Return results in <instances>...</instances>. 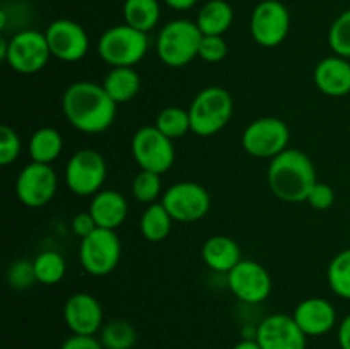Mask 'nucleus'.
Wrapping results in <instances>:
<instances>
[{"instance_id": "nucleus-34", "label": "nucleus", "mask_w": 350, "mask_h": 349, "mask_svg": "<svg viewBox=\"0 0 350 349\" xmlns=\"http://www.w3.org/2000/svg\"><path fill=\"white\" fill-rule=\"evenodd\" d=\"M7 279H9L10 286L16 287V289H26V287H31L34 283H38L33 262H27V260H16V262L9 267Z\"/></svg>"}, {"instance_id": "nucleus-8", "label": "nucleus", "mask_w": 350, "mask_h": 349, "mask_svg": "<svg viewBox=\"0 0 350 349\" xmlns=\"http://www.w3.org/2000/svg\"><path fill=\"white\" fill-rule=\"evenodd\" d=\"M132 156L140 170L164 174L174 164L176 151L173 140L164 135L156 125L140 127L130 142Z\"/></svg>"}, {"instance_id": "nucleus-12", "label": "nucleus", "mask_w": 350, "mask_h": 349, "mask_svg": "<svg viewBox=\"0 0 350 349\" xmlns=\"http://www.w3.org/2000/svg\"><path fill=\"white\" fill-rule=\"evenodd\" d=\"M250 31L255 43L263 48L279 47L291 31V14L279 0H263L253 9Z\"/></svg>"}, {"instance_id": "nucleus-23", "label": "nucleus", "mask_w": 350, "mask_h": 349, "mask_svg": "<svg viewBox=\"0 0 350 349\" xmlns=\"http://www.w3.org/2000/svg\"><path fill=\"white\" fill-rule=\"evenodd\" d=\"M101 86L116 105L129 103L139 94L140 75L133 67H111Z\"/></svg>"}, {"instance_id": "nucleus-11", "label": "nucleus", "mask_w": 350, "mask_h": 349, "mask_svg": "<svg viewBox=\"0 0 350 349\" xmlns=\"http://www.w3.org/2000/svg\"><path fill=\"white\" fill-rule=\"evenodd\" d=\"M173 221L195 222L211 211V194L197 181H178L171 185L161 198Z\"/></svg>"}, {"instance_id": "nucleus-38", "label": "nucleus", "mask_w": 350, "mask_h": 349, "mask_svg": "<svg viewBox=\"0 0 350 349\" xmlns=\"http://www.w3.org/2000/svg\"><path fill=\"white\" fill-rule=\"evenodd\" d=\"M60 349H105L101 341L96 339L94 335H77L72 334L64 341Z\"/></svg>"}, {"instance_id": "nucleus-14", "label": "nucleus", "mask_w": 350, "mask_h": 349, "mask_svg": "<svg viewBox=\"0 0 350 349\" xmlns=\"http://www.w3.org/2000/svg\"><path fill=\"white\" fill-rule=\"evenodd\" d=\"M228 286L239 301L256 305L272 293V277L262 263L246 259L228 272Z\"/></svg>"}, {"instance_id": "nucleus-15", "label": "nucleus", "mask_w": 350, "mask_h": 349, "mask_svg": "<svg viewBox=\"0 0 350 349\" xmlns=\"http://www.w3.org/2000/svg\"><path fill=\"white\" fill-rule=\"evenodd\" d=\"M48 47H50L51 57L58 58L60 62H79L88 55L89 41L88 33L79 23L70 19H57L48 24L46 31Z\"/></svg>"}, {"instance_id": "nucleus-10", "label": "nucleus", "mask_w": 350, "mask_h": 349, "mask_svg": "<svg viewBox=\"0 0 350 349\" xmlns=\"http://www.w3.org/2000/svg\"><path fill=\"white\" fill-rule=\"evenodd\" d=\"M108 174L106 161L98 151L81 149L72 154L65 166V181L72 194L89 197L103 188Z\"/></svg>"}, {"instance_id": "nucleus-21", "label": "nucleus", "mask_w": 350, "mask_h": 349, "mask_svg": "<svg viewBox=\"0 0 350 349\" xmlns=\"http://www.w3.org/2000/svg\"><path fill=\"white\" fill-rule=\"evenodd\" d=\"M202 260L208 269L228 274L241 262V248L231 236H211L202 246Z\"/></svg>"}, {"instance_id": "nucleus-3", "label": "nucleus", "mask_w": 350, "mask_h": 349, "mask_svg": "<svg viewBox=\"0 0 350 349\" xmlns=\"http://www.w3.org/2000/svg\"><path fill=\"white\" fill-rule=\"evenodd\" d=\"M234 103L229 91L219 86H208L197 92L188 108L191 133L198 137H212L221 132L231 120Z\"/></svg>"}, {"instance_id": "nucleus-31", "label": "nucleus", "mask_w": 350, "mask_h": 349, "mask_svg": "<svg viewBox=\"0 0 350 349\" xmlns=\"http://www.w3.org/2000/svg\"><path fill=\"white\" fill-rule=\"evenodd\" d=\"M163 192V180L159 173L140 170L132 181V194L142 204H154Z\"/></svg>"}, {"instance_id": "nucleus-22", "label": "nucleus", "mask_w": 350, "mask_h": 349, "mask_svg": "<svg viewBox=\"0 0 350 349\" xmlns=\"http://www.w3.org/2000/svg\"><path fill=\"white\" fill-rule=\"evenodd\" d=\"M234 21L232 7L226 0H208L197 16V26L204 36H222Z\"/></svg>"}, {"instance_id": "nucleus-9", "label": "nucleus", "mask_w": 350, "mask_h": 349, "mask_svg": "<svg viewBox=\"0 0 350 349\" xmlns=\"http://www.w3.org/2000/svg\"><path fill=\"white\" fill-rule=\"evenodd\" d=\"M122 259V242L115 229L98 228L88 238L81 240L79 260L82 269L94 277L111 274Z\"/></svg>"}, {"instance_id": "nucleus-27", "label": "nucleus", "mask_w": 350, "mask_h": 349, "mask_svg": "<svg viewBox=\"0 0 350 349\" xmlns=\"http://www.w3.org/2000/svg\"><path fill=\"white\" fill-rule=\"evenodd\" d=\"M33 266L36 281L41 284H46V286L58 284L67 272L65 259L55 250H44V252L38 253L36 259L33 260Z\"/></svg>"}, {"instance_id": "nucleus-26", "label": "nucleus", "mask_w": 350, "mask_h": 349, "mask_svg": "<svg viewBox=\"0 0 350 349\" xmlns=\"http://www.w3.org/2000/svg\"><path fill=\"white\" fill-rule=\"evenodd\" d=\"M171 226H173V218L166 211L163 202L147 205L140 218V233L147 242L159 243L166 240L171 233Z\"/></svg>"}, {"instance_id": "nucleus-20", "label": "nucleus", "mask_w": 350, "mask_h": 349, "mask_svg": "<svg viewBox=\"0 0 350 349\" xmlns=\"http://www.w3.org/2000/svg\"><path fill=\"white\" fill-rule=\"evenodd\" d=\"M89 212L94 218L98 228L116 229L123 224L129 214V202L123 194L116 190H99L92 195Z\"/></svg>"}, {"instance_id": "nucleus-39", "label": "nucleus", "mask_w": 350, "mask_h": 349, "mask_svg": "<svg viewBox=\"0 0 350 349\" xmlns=\"http://www.w3.org/2000/svg\"><path fill=\"white\" fill-rule=\"evenodd\" d=\"M337 337L340 349H350V313L338 325Z\"/></svg>"}, {"instance_id": "nucleus-30", "label": "nucleus", "mask_w": 350, "mask_h": 349, "mask_svg": "<svg viewBox=\"0 0 350 349\" xmlns=\"http://www.w3.org/2000/svg\"><path fill=\"white\" fill-rule=\"evenodd\" d=\"M156 127L164 133V135L170 137L171 140L181 139V137L187 135L188 132H191L188 109L178 108V106H167V108L161 109V112L157 113Z\"/></svg>"}, {"instance_id": "nucleus-28", "label": "nucleus", "mask_w": 350, "mask_h": 349, "mask_svg": "<svg viewBox=\"0 0 350 349\" xmlns=\"http://www.w3.org/2000/svg\"><path fill=\"white\" fill-rule=\"evenodd\" d=\"M99 341L105 349H132L137 344V331L130 322L115 318L103 325Z\"/></svg>"}, {"instance_id": "nucleus-25", "label": "nucleus", "mask_w": 350, "mask_h": 349, "mask_svg": "<svg viewBox=\"0 0 350 349\" xmlns=\"http://www.w3.org/2000/svg\"><path fill=\"white\" fill-rule=\"evenodd\" d=\"M123 19L125 24L149 33L161 19L159 0H125L123 2Z\"/></svg>"}, {"instance_id": "nucleus-32", "label": "nucleus", "mask_w": 350, "mask_h": 349, "mask_svg": "<svg viewBox=\"0 0 350 349\" xmlns=\"http://www.w3.org/2000/svg\"><path fill=\"white\" fill-rule=\"evenodd\" d=\"M328 44L335 55L350 60V9L342 12L332 23L328 31Z\"/></svg>"}, {"instance_id": "nucleus-17", "label": "nucleus", "mask_w": 350, "mask_h": 349, "mask_svg": "<svg viewBox=\"0 0 350 349\" xmlns=\"http://www.w3.org/2000/svg\"><path fill=\"white\" fill-rule=\"evenodd\" d=\"M64 322L72 334L96 335L103 328L101 303L89 293H75L64 305Z\"/></svg>"}, {"instance_id": "nucleus-40", "label": "nucleus", "mask_w": 350, "mask_h": 349, "mask_svg": "<svg viewBox=\"0 0 350 349\" xmlns=\"http://www.w3.org/2000/svg\"><path fill=\"white\" fill-rule=\"evenodd\" d=\"M170 9L173 10H188L198 2V0H163Z\"/></svg>"}, {"instance_id": "nucleus-18", "label": "nucleus", "mask_w": 350, "mask_h": 349, "mask_svg": "<svg viewBox=\"0 0 350 349\" xmlns=\"http://www.w3.org/2000/svg\"><path fill=\"white\" fill-rule=\"evenodd\" d=\"M293 318L308 337H318L328 334L335 327L337 311L330 301L314 296L297 303L293 311Z\"/></svg>"}, {"instance_id": "nucleus-24", "label": "nucleus", "mask_w": 350, "mask_h": 349, "mask_svg": "<svg viewBox=\"0 0 350 349\" xmlns=\"http://www.w3.org/2000/svg\"><path fill=\"white\" fill-rule=\"evenodd\" d=\"M27 149H29L31 161L51 164L64 151V137L53 127H41L33 132Z\"/></svg>"}, {"instance_id": "nucleus-41", "label": "nucleus", "mask_w": 350, "mask_h": 349, "mask_svg": "<svg viewBox=\"0 0 350 349\" xmlns=\"http://www.w3.org/2000/svg\"><path fill=\"white\" fill-rule=\"evenodd\" d=\"M232 349H262V348H260V344L256 339L245 337V339H241V341H239Z\"/></svg>"}, {"instance_id": "nucleus-33", "label": "nucleus", "mask_w": 350, "mask_h": 349, "mask_svg": "<svg viewBox=\"0 0 350 349\" xmlns=\"http://www.w3.org/2000/svg\"><path fill=\"white\" fill-rule=\"evenodd\" d=\"M23 142H21L19 133L10 127H0V164L9 166L19 157Z\"/></svg>"}, {"instance_id": "nucleus-1", "label": "nucleus", "mask_w": 350, "mask_h": 349, "mask_svg": "<svg viewBox=\"0 0 350 349\" xmlns=\"http://www.w3.org/2000/svg\"><path fill=\"white\" fill-rule=\"evenodd\" d=\"M62 112L75 130L88 135L103 133L116 116V103L105 88L91 81H77L62 94Z\"/></svg>"}, {"instance_id": "nucleus-16", "label": "nucleus", "mask_w": 350, "mask_h": 349, "mask_svg": "<svg viewBox=\"0 0 350 349\" xmlns=\"http://www.w3.org/2000/svg\"><path fill=\"white\" fill-rule=\"evenodd\" d=\"M306 337L293 315L273 313L260 322L255 339L262 349H306Z\"/></svg>"}, {"instance_id": "nucleus-6", "label": "nucleus", "mask_w": 350, "mask_h": 349, "mask_svg": "<svg viewBox=\"0 0 350 349\" xmlns=\"http://www.w3.org/2000/svg\"><path fill=\"white\" fill-rule=\"evenodd\" d=\"M149 50L147 33L129 24H118L99 36L98 53L111 67H133L146 57Z\"/></svg>"}, {"instance_id": "nucleus-37", "label": "nucleus", "mask_w": 350, "mask_h": 349, "mask_svg": "<svg viewBox=\"0 0 350 349\" xmlns=\"http://www.w3.org/2000/svg\"><path fill=\"white\" fill-rule=\"evenodd\" d=\"M96 229H98V224H96L94 218H92L89 211L79 212V214H75L74 219H72V231H74V235L79 236L81 240L88 238V236L92 235Z\"/></svg>"}, {"instance_id": "nucleus-35", "label": "nucleus", "mask_w": 350, "mask_h": 349, "mask_svg": "<svg viewBox=\"0 0 350 349\" xmlns=\"http://www.w3.org/2000/svg\"><path fill=\"white\" fill-rule=\"evenodd\" d=\"M228 55V43L222 36H204L198 48V57L207 64H217Z\"/></svg>"}, {"instance_id": "nucleus-5", "label": "nucleus", "mask_w": 350, "mask_h": 349, "mask_svg": "<svg viewBox=\"0 0 350 349\" xmlns=\"http://www.w3.org/2000/svg\"><path fill=\"white\" fill-rule=\"evenodd\" d=\"M0 58L19 74H36L51 58L50 47L44 33L24 29L12 38L0 41Z\"/></svg>"}, {"instance_id": "nucleus-4", "label": "nucleus", "mask_w": 350, "mask_h": 349, "mask_svg": "<svg viewBox=\"0 0 350 349\" xmlns=\"http://www.w3.org/2000/svg\"><path fill=\"white\" fill-rule=\"evenodd\" d=\"M202 38L204 34L193 21H170L157 34L156 53L159 60L167 67H185L198 57Z\"/></svg>"}, {"instance_id": "nucleus-36", "label": "nucleus", "mask_w": 350, "mask_h": 349, "mask_svg": "<svg viewBox=\"0 0 350 349\" xmlns=\"http://www.w3.org/2000/svg\"><path fill=\"white\" fill-rule=\"evenodd\" d=\"M306 202L311 205V207L317 209V211H327V209H330L335 202L334 188H332L328 183L317 181L314 187L311 188Z\"/></svg>"}, {"instance_id": "nucleus-2", "label": "nucleus", "mask_w": 350, "mask_h": 349, "mask_svg": "<svg viewBox=\"0 0 350 349\" xmlns=\"http://www.w3.org/2000/svg\"><path fill=\"white\" fill-rule=\"evenodd\" d=\"M267 181L270 192L279 201L299 204L306 202L311 188L317 183V170L306 153L287 147L284 153L270 159Z\"/></svg>"}, {"instance_id": "nucleus-7", "label": "nucleus", "mask_w": 350, "mask_h": 349, "mask_svg": "<svg viewBox=\"0 0 350 349\" xmlns=\"http://www.w3.org/2000/svg\"><path fill=\"white\" fill-rule=\"evenodd\" d=\"M291 132L284 120L263 116L250 123L241 135V146L250 156L273 159L289 147Z\"/></svg>"}, {"instance_id": "nucleus-29", "label": "nucleus", "mask_w": 350, "mask_h": 349, "mask_svg": "<svg viewBox=\"0 0 350 349\" xmlns=\"http://www.w3.org/2000/svg\"><path fill=\"white\" fill-rule=\"evenodd\" d=\"M327 279L330 289L337 296L350 300V246L338 252L330 260L327 269Z\"/></svg>"}, {"instance_id": "nucleus-13", "label": "nucleus", "mask_w": 350, "mask_h": 349, "mask_svg": "<svg viewBox=\"0 0 350 349\" xmlns=\"http://www.w3.org/2000/svg\"><path fill=\"white\" fill-rule=\"evenodd\" d=\"M58 188V178L51 164L31 161L17 174L16 195L26 207L38 209L53 201Z\"/></svg>"}, {"instance_id": "nucleus-19", "label": "nucleus", "mask_w": 350, "mask_h": 349, "mask_svg": "<svg viewBox=\"0 0 350 349\" xmlns=\"http://www.w3.org/2000/svg\"><path fill=\"white\" fill-rule=\"evenodd\" d=\"M314 84L330 98H342L350 92V60L332 55L318 62L314 67Z\"/></svg>"}]
</instances>
